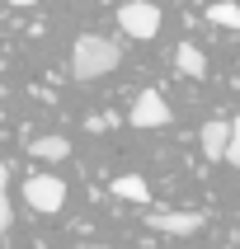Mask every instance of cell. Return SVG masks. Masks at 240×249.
<instances>
[{"label":"cell","instance_id":"7a4b0ae2","mask_svg":"<svg viewBox=\"0 0 240 249\" xmlns=\"http://www.w3.org/2000/svg\"><path fill=\"white\" fill-rule=\"evenodd\" d=\"M24 202L33 212H42V216H52L66 202V183L56 179V174H28L24 179Z\"/></svg>","mask_w":240,"mask_h":249},{"label":"cell","instance_id":"ba28073f","mask_svg":"<svg viewBox=\"0 0 240 249\" xmlns=\"http://www.w3.org/2000/svg\"><path fill=\"white\" fill-rule=\"evenodd\" d=\"M113 193L123 197V202H151V188H146L141 174H118L113 179Z\"/></svg>","mask_w":240,"mask_h":249},{"label":"cell","instance_id":"277c9868","mask_svg":"<svg viewBox=\"0 0 240 249\" xmlns=\"http://www.w3.org/2000/svg\"><path fill=\"white\" fill-rule=\"evenodd\" d=\"M169 104L160 99V89H141L137 104H132V113H127V123L132 127H169Z\"/></svg>","mask_w":240,"mask_h":249},{"label":"cell","instance_id":"6da1fadb","mask_svg":"<svg viewBox=\"0 0 240 249\" xmlns=\"http://www.w3.org/2000/svg\"><path fill=\"white\" fill-rule=\"evenodd\" d=\"M118 61H123V47L104 33H80L71 42V75L75 80H99V75L118 71Z\"/></svg>","mask_w":240,"mask_h":249},{"label":"cell","instance_id":"9c48e42d","mask_svg":"<svg viewBox=\"0 0 240 249\" xmlns=\"http://www.w3.org/2000/svg\"><path fill=\"white\" fill-rule=\"evenodd\" d=\"M28 155H38V160H66L71 141L66 137H33L28 141Z\"/></svg>","mask_w":240,"mask_h":249},{"label":"cell","instance_id":"5b68a950","mask_svg":"<svg viewBox=\"0 0 240 249\" xmlns=\"http://www.w3.org/2000/svg\"><path fill=\"white\" fill-rule=\"evenodd\" d=\"M146 226L160 231V235H198L203 231V212H151Z\"/></svg>","mask_w":240,"mask_h":249},{"label":"cell","instance_id":"30bf717a","mask_svg":"<svg viewBox=\"0 0 240 249\" xmlns=\"http://www.w3.org/2000/svg\"><path fill=\"white\" fill-rule=\"evenodd\" d=\"M207 19L222 24V28H240V5H236V0H217V5L207 10Z\"/></svg>","mask_w":240,"mask_h":249},{"label":"cell","instance_id":"9a60e30c","mask_svg":"<svg viewBox=\"0 0 240 249\" xmlns=\"http://www.w3.org/2000/svg\"><path fill=\"white\" fill-rule=\"evenodd\" d=\"M75 249H104V245H75Z\"/></svg>","mask_w":240,"mask_h":249},{"label":"cell","instance_id":"3957f363","mask_svg":"<svg viewBox=\"0 0 240 249\" xmlns=\"http://www.w3.org/2000/svg\"><path fill=\"white\" fill-rule=\"evenodd\" d=\"M118 24H123L127 38H155L160 33V10H155L151 0H127L123 10H118Z\"/></svg>","mask_w":240,"mask_h":249},{"label":"cell","instance_id":"8fae6325","mask_svg":"<svg viewBox=\"0 0 240 249\" xmlns=\"http://www.w3.org/2000/svg\"><path fill=\"white\" fill-rule=\"evenodd\" d=\"M10 221H14V207H10V165L0 160V235L10 231Z\"/></svg>","mask_w":240,"mask_h":249},{"label":"cell","instance_id":"52a82bcc","mask_svg":"<svg viewBox=\"0 0 240 249\" xmlns=\"http://www.w3.org/2000/svg\"><path fill=\"white\" fill-rule=\"evenodd\" d=\"M174 66H179V75H188V80H203V75H207V56L198 52L193 42H179V47H174Z\"/></svg>","mask_w":240,"mask_h":249},{"label":"cell","instance_id":"7c38bea8","mask_svg":"<svg viewBox=\"0 0 240 249\" xmlns=\"http://www.w3.org/2000/svg\"><path fill=\"white\" fill-rule=\"evenodd\" d=\"M226 165L240 169V118L231 123V137H226Z\"/></svg>","mask_w":240,"mask_h":249},{"label":"cell","instance_id":"5bb4252c","mask_svg":"<svg viewBox=\"0 0 240 249\" xmlns=\"http://www.w3.org/2000/svg\"><path fill=\"white\" fill-rule=\"evenodd\" d=\"M10 5H19V10H28V5H38V0H10Z\"/></svg>","mask_w":240,"mask_h":249},{"label":"cell","instance_id":"4fadbf2b","mask_svg":"<svg viewBox=\"0 0 240 249\" xmlns=\"http://www.w3.org/2000/svg\"><path fill=\"white\" fill-rule=\"evenodd\" d=\"M104 127H109V118H99V113H90V118H85V132H104Z\"/></svg>","mask_w":240,"mask_h":249},{"label":"cell","instance_id":"8992f818","mask_svg":"<svg viewBox=\"0 0 240 249\" xmlns=\"http://www.w3.org/2000/svg\"><path fill=\"white\" fill-rule=\"evenodd\" d=\"M226 137H231V123H222V118L203 123V132H198V141H203V155H207L212 165H217V160H226Z\"/></svg>","mask_w":240,"mask_h":249}]
</instances>
